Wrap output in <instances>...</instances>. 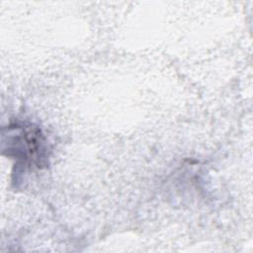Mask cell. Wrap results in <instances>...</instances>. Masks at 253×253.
Masks as SVG:
<instances>
[{
    "label": "cell",
    "mask_w": 253,
    "mask_h": 253,
    "mask_svg": "<svg viewBox=\"0 0 253 253\" xmlns=\"http://www.w3.org/2000/svg\"><path fill=\"white\" fill-rule=\"evenodd\" d=\"M2 151L27 168L47 165V142L42 129L29 123H15L2 131Z\"/></svg>",
    "instance_id": "6da1fadb"
}]
</instances>
